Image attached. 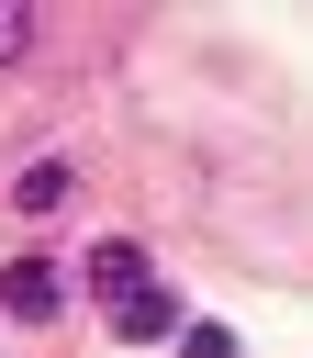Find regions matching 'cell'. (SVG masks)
<instances>
[{
	"mask_svg": "<svg viewBox=\"0 0 313 358\" xmlns=\"http://www.w3.org/2000/svg\"><path fill=\"white\" fill-rule=\"evenodd\" d=\"M0 302H11V313H34V324H45V313H56V268H45V257H22V268H11V280H0Z\"/></svg>",
	"mask_w": 313,
	"mask_h": 358,
	"instance_id": "3",
	"label": "cell"
},
{
	"mask_svg": "<svg viewBox=\"0 0 313 358\" xmlns=\"http://www.w3.org/2000/svg\"><path fill=\"white\" fill-rule=\"evenodd\" d=\"M11 201H22V213H56V201H67V168H22Z\"/></svg>",
	"mask_w": 313,
	"mask_h": 358,
	"instance_id": "4",
	"label": "cell"
},
{
	"mask_svg": "<svg viewBox=\"0 0 313 358\" xmlns=\"http://www.w3.org/2000/svg\"><path fill=\"white\" fill-rule=\"evenodd\" d=\"M11 56H34V11H11V0H0V67H11Z\"/></svg>",
	"mask_w": 313,
	"mask_h": 358,
	"instance_id": "5",
	"label": "cell"
},
{
	"mask_svg": "<svg viewBox=\"0 0 313 358\" xmlns=\"http://www.w3.org/2000/svg\"><path fill=\"white\" fill-rule=\"evenodd\" d=\"M112 324H123V336H179V302L145 280V291H123V302H112Z\"/></svg>",
	"mask_w": 313,
	"mask_h": 358,
	"instance_id": "2",
	"label": "cell"
},
{
	"mask_svg": "<svg viewBox=\"0 0 313 358\" xmlns=\"http://www.w3.org/2000/svg\"><path fill=\"white\" fill-rule=\"evenodd\" d=\"M89 280H101V302H123V291H145L156 268H145V246H123V235H112V246H89Z\"/></svg>",
	"mask_w": 313,
	"mask_h": 358,
	"instance_id": "1",
	"label": "cell"
}]
</instances>
